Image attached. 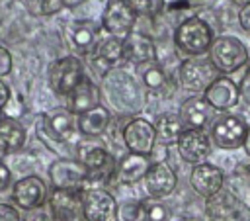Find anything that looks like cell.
Instances as JSON below:
<instances>
[{
	"label": "cell",
	"instance_id": "6da1fadb",
	"mask_svg": "<svg viewBox=\"0 0 250 221\" xmlns=\"http://www.w3.org/2000/svg\"><path fill=\"white\" fill-rule=\"evenodd\" d=\"M213 31L209 23L197 16L186 18L174 29V45L188 57H203L213 45Z\"/></svg>",
	"mask_w": 250,
	"mask_h": 221
},
{
	"label": "cell",
	"instance_id": "7a4b0ae2",
	"mask_svg": "<svg viewBox=\"0 0 250 221\" xmlns=\"http://www.w3.org/2000/svg\"><path fill=\"white\" fill-rule=\"evenodd\" d=\"M78 160L88 170V188H105L115 174V162L111 153L100 143H82L78 147Z\"/></svg>",
	"mask_w": 250,
	"mask_h": 221
},
{
	"label": "cell",
	"instance_id": "3957f363",
	"mask_svg": "<svg viewBox=\"0 0 250 221\" xmlns=\"http://www.w3.org/2000/svg\"><path fill=\"white\" fill-rule=\"evenodd\" d=\"M209 61L219 70V74H232L248 63V49L246 45L234 35H219L213 39L209 49Z\"/></svg>",
	"mask_w": 250,
	"mask_h": 221
},
{
	"label": "cell",
	"instance_id": "277c9868",
	"mask_svg": "<svg viewBox=\"0 0 250 221\" xmlns=\"http://www.w3.org/2000/svg\"><path fill=\"white\" fill-rule=\"evenodd\" d=\"M76 131V115L68 108H53L37 121V135L45 143H68Z\"/></svg>",
	"mask_w": 250,
	"mask_h": 221
},
{
	"label": "cell",
	"instance_id": "5b68a950",
	"mask_svg": "<svg viewBox=\"0 0 250 221\" xmlns=\"http://www.w3.org/2000/svg\"><path fill=\"white\" fill-rule=\"evenodd\" d=\"M248 125L240 115L230 111H221L211 123V141L225 151H234L244 145Z\"/></svg>",
	"mask_w": 250,
	"mask_h": 221
},
{
	"label": "cell",
	"instance_id": "8992f818",
	"mask_svg": "<svg viewBox=\"0 0 250 221\" xmlns=\"http://www.w3.org/2000/svg\"><path fill=\"white\" fill-rule=\"evenodd\" d=\"M49 182L53 190L84 192L88 188V170L78 158H57L49 166Z\"/></svg>",
	"mask_w": 250,
	"mask_h": 221
},
{
	"label": "cell",
	"instance_id": "52a82bcc",
	"mask_svg": "<svg viewBox=\"0 0 250 221\" xmlns=\"http://www.w3.org/2000/svg\"><path fill=\"white\" fill-rule=\"evenodd\" d=\"M84 76V65L74 55L61 57L49 66V86L57 96H68Z\"/></svg>",
	"mask_w": 250,
	"mask_h": 221
},
{
	"label": "cell",
	"instance_id": "ba28073f",
	"mask_svg": "<svg viewBox=\"0 0 250 221\" xmlns=\"http://www.w3.org/2000/svg\"><path fill=\"white\" fill-rule=\"evenodd\" d=\"M178 76L186 90L205 92L219 78V70L213 66L209 57L207 59L205 57H188L186 61L180 63Z\"/></svg>",
	"mask_w": 250,
	"mask_h": 221
},
{
	"label": "cell",
	"instance_id": "9c48e42d",
	"mask_svg": "<svg viewBox=\"0 0 250 221\" xmlns=\"http://www.w3.org/2000/svg\"><path fill=\"white\" fill-rule=\"evenodd\" d=\"M205 215L211 221H250V205L229 190L205 199Z\"/></svg>",
	"mask_w": 250,
	"mask_h": 221
},
{
	"label": "cell",
	"instance_id": "30bf717a",
	"mask_svg": "<svg viewBox=\"0 0 250 221\" xmlns=\"http://www.w3.org/2000/svg\"><path fill=\"white\" fill-rule=\"evenodd\" d=\"M137 22V14L133 12L129 0H107L105 8L102 12V29L117 39H125L129 33H133Z\"/></svg>",
	"mask_w": 250,
	"mask_h": 221
},
{
	"label": "cell",
	"instance_id": "8fae6325",
	"mask_svg": "<svg viewBox=\"0 0 250 221\" xmlns=\"http://www.w3.org/2000/svg\"><path fill=\"white\" fill-rule=\"evenodd\" d=\"M121 137L127 153L145 155V156H150L154 153L156 147L154 125L145 117H133L131 121H127L121 131Z\"/></svg>",
	"mask_w": 250,
	"mask_h": 221
},
{
	"label": "cell",
	"instance_id": "7c38bea8",
	"mask_svg": "<svg viewBox=\"0 0 250 221\" xmlns=\"http://www.w3.org/2000/svg\"><path fill=\"white\" fill-rule=\"evenodd\" d=\"M47 198V184L43 182V178L35 174L23 176L12 186V201L23 211L41 209Z\"/></svg>",
	"mask_w": 250,
	"mask_h": 221
},
{
	"label": "cell",
	"instance_id": "4fadbf2b",
	"mask_svg": "<svg viewBox=\"0 0 250 221\" xmlns=\"http://www.w3.org/2000/svg\"><path fill=\"white\" fill-rule=\"evenodd\" d=\"M84 221H115L117 201L105 188H90L82 192Z\"/></svg>",
	"mask_w": 250,
	"mask_h": 221
},
{
	"label": "cell",
	"instance_id": "5bb4252c",
	"mask_svg": "<svg viewBox=\"0 0 250 221\" xmlns=\"http://www.w3.org/2000/svg\"><path fill=\"white\" fill-rule=\"evenodd\" d=\"M53 221H82V192L53 190L47 198Z\"/></svg>",
	"mask_w": 250,
	"mask_h": 221
},
{
	"label": "cell",
	"instance_id": "9a60e30c",
	"mask_svg": "<svg viewBox=\"0 0 250 221\" xmlns=\"http://www.w3.org/2000/svg\"><path fill=\"white\" fill-rule=\"evenodd\" d=\"M176 147L186 162L197 166L207 162V156L211 153V137L203 129H184Z\"/></svg>",
	"mask_w": 250,
	"mask_h": 221
},
{
	"label": "cell",
	"instance_id": "2e32d148",
	"mask_svg": "<svg viewBox=\"0 0 250 221\" xmlns=\"http://www.w3.org/2000/svg\"><path fill=\"white\" fill-rule=\"evenodd\" d=\"M145 190L148 194V198H154V199H162L166 196H170L174 190H176V184H178V176L174 172V168L164 162V160H158V162H152L148 172L145 174Z\"/></svg>",
	"mask_w": 250,
	"mask_h": 221
},
{
	"label": "cell",
	"instance_id": "e0dca14e",
	"mask_svg": "<svg viewBox=\"0 0 250 221\" xmlns=\"http://www.w3.org/2000/svg\"><path fill=\"white\" fill-rule=\"evenodd\" d=\"M203 96L215 111H229L240 102L238 84L225 74H219V78L203 92Z\"/></svg>",
	"mask_w": 250,
	"mask_h": 221
},
{
	"label": "cell",
	"instance_id": "ac0fdd59",
	"mask_svg": "<svg viewBox=\"0 0 250 221\" xmlns=\"http://www.w3.org/2000/svg\"><path fill=\"white\" fill-rule=\"evenodd\" d=\"M223 182H225V174L215 164L203 162V164H197V166L191 168L189 184L195 190V194H199L205 199L215 196L217 192H221L223 190Z\"/></svg>",
	"mask_w": 250,
	"mask_h": 221
},
{
	"label": "cell",
	"instance_id": "d6986e66",
	"mask_svg": "<svg viewBox=\"0 0 250 221\" xmlns=\"http://www.w3.org/2000/svg\"><path fill=\"white\" fill-rule=\"evenodd\" d=\"M213 111L215 110L209 106L205 96L203 94H195V96H189L188 100L182 102L178 115H180V119H182L186 129H203L211 121Z\"/></svg>",
	"mask_w": 250,
	"mask_h": 221
},
{
	"label": "cell",
	"instance_id": "ffe728a7",
	"mask_svg": "<svg viewBox=\"0 0 250 221\" xmlns=\"http://www.w3.org/2000/svg\"><path fill=\"white\" fill-rule=\"evenodd\" d=\"M100 29L102 25L94 20H76L68 29V39L78 53L90 55L100 45Z\"/></svg>",
	"mask_w": 250,
	"mask_h": 221
},
{
	"label": "cell",
	"instance_id": "44dd1931",
	"mask_svg": "<svg viewBox=\"0 0 250 221\" xmlns=\"http://www.w3.org/2000/svg\"><path fill=\"white\" fill-rule=\"evenodd\" d=\"M123 59L137 66L152 63L156 61V45L148 35L133 31L123 39Z\"/></svg>",
	"mask_w": 250,
	"mask_h": 221
},
{
	"label": "cell",
	"instance_id": "7402d4cb",
	"mask_svg": "<svg viewBox=\"0 0 250 221\" xmlns=\"http://www.w3.org/2000/svg\"><path fill=\"white\" fill-rule=\"evenodd\" d=\"M66 98H68V106H66V108H68L74 115H80V113H86V111L98 108L102 96H100L98 84H94L92 78L84 76V78L80 80V84H78Z\"/></svg>",
	"mask_w": 250,
	"mask_h": 221
},
{
	"label": "cell",
	"instance_id": "603a6c76",
	"mask_svg": "<svg viewBox=\"0 0 250 221\" xmlns=\"http://www.w3.org/2000/svg\"><path fill=\"white\" fill-rule=\"evenodd\" d=\"M150 158L145 155H135V153H127L119 158L117 166H115V176L119 178L121 184H137L141 180H145V174L150 168Z\"/></svg>",
	"mask_w": 250,
	"mask_h": 221
},
{
	"label": "cell",
	"instance_id": "cb8c5ba5",
	"mask_svg": "<svg viewBox=\"0 0 250 221\" xmlns=\"http://www.w3.org/2000/svg\"><path fill=\"white\" fill-rule=\"evenodd\" d=\"M111 123V113L107 108H104L102 104L86 113L76 115V127L78 133H82L84 137H100L107 131Z\"/></svg>",
	"mask_w": 250,
	"mask_h": 221
},
{
	"label": "cell",
	"instance_id": "d4e9b609",
	"mask_svg": "<svg viewBox=\"0 0 250 221\" xmlns=\"http://www.w3.org/2000/svg\"><path fill=\"white\" fill-rule=\"evenodd\" d=\"M154 133H156V143L160 145H176L180 135L184 133V123L178 113H160L154 119Z\"/></svg>",
	"mask_w": 250,
	"mask_h": 221
},
{
	"label": "cell",
	"instance_id": "484cf974",
	"mask_svg": "<svg viewBox=\"0 0 250 221\" xmlns=\"http://www.w3.org/2000/svg\"><path fill=\"white\" fill-rule=\"evenodd\" d=\"M25 139H27L25 127L18 119L6 115L0 117V145L4 147L6 153L20 151L25 145Z\"/></svg>",
	"mask_w": 250,
	"mask_h": 221
},
{
	"label": "cell",
	"instance_id": "4316f807",
	"mask_svg": "<svg viewBox=\"0 0 250 221\" xmlns=\"http://www.w3.org/2000/svg\"><path fill=\"white\" fill-rule=\"evenodd\" d=\"M121 59H123V39H117L111 35L102 39L94 51V61L104 65L105 68H109L111 65H115Z\"/></svg>",
	"mask_w": 250,
	"mask_h": 221
},
{
	"label": "cell",
	"instance_id": "83f0119b",
	"mask_svg": "<svg viewBox=\"0 0 250 221\" xmlns=\"http://www.w3.org/2000/svg\"><path fill=\"white\" fill-rule=\"evenodd\" d=\"M139 72H141L143 84L148 90H160V88H164V84H166V72H164V68H162V65L158 61L141 65L139 66Z\"/></svg>",
	"mask_w": 250,
	"mask_h": 221
},
{
	"label": "cell",
	"instance_id": "f1b7e54d",
	"mask_svg": "<svg viewBox=\"0 0 250 221\" xmlns=\"http://www.w3.org/2000/svg\"><path fill=\"white\" fill-rule=\"evenodd\" d=\"M23 2H25L27 12L31 16H37V18L59 14L64 8L62 0H23Z\"/></svg>",
	"mask_w": 250,
	"mask_h": 221
},
{
	"label": "cell",
	"instance_id": "f546056e",
	"mask_svg": "<svg viewBox=\"0 0 250 221\" xmlns=\"http://www.w3.org/2000/svg\"><path fill=\"white\" fill-rule=\"evenodd\" d=\"M141 205H143V221H168L170 217L168 207L160 199L146 198L141 201Z\"/></svg>",
	"mask_w": 250,
	"mask_h": 221
},
{
	"label": "cell",
	"instance_id": "4dcf8cb0",
	"mask_svg": "<svg viewBox=\"0 0 250 221\" xmlns=\"http://www.w3.org/2000/svg\"><path fill=\"white\" fill-rule=\"evenodd\" d=\"M115 221H143V205L141 201H123L117 203V217Z\"/></svg>",
	"mask_w": 250,
	"mask_h": 221
},
{
	"label": "cell",
	"instance_id": "1f68e13d",
	"mask_svg": "<svg viewBox=\"0 0 250 221\" xmlns=\"http://www.w3.org/2000/svg\"><path fill=\"white\" fill-rule=\"evenodd\" d=\"M129 4L137 16L145 18H154L164 8V0H129Z\"/></svg>",
	"mask_w": 250,
	"mask_h": 221
},
{
	"label": "cell",
	"instance_id": "d6a6232c",
	"mask_svg": "<svg viewBox=\"0 0 250 221\" xmlns=\"http://www.w3.org/2000/svg\"><path fill=\"white\" fill-rule=\"evenodd\" d=\"M238 92H240V100L246 104V106H250V68L244 72V76L240 78V82H238Z\"/></svg>",
	"mask_w": 250,
	"mask_h": 221
},
{
	"label": "cell",
	"instance_id": "836d02e7",
	"mask_svg": "<svg viewBox=\"0 0 250 221\" xmlns=\"http://www.w3.org/2000/svg\"><path fill=\"white\" fill-rule=\"evenodd\" d=\"M0 221H21V215L14 205L0 203Z\"/></svg>",
	"mask_w": 250,
	"mask_h": 221
},
{
	"label": "cell",
	"instance_id": "e575fe53",
	"mask_svg": "<svg viewBox=\"0 0 250 221\" xmlns=\"http://www.w3.org/2000/svg\"><path fill=\"white\" fill-rule=\"evenodd\" d=\"M10 70H12V53L0 45V78L10 74Z\"/></svg>",
	"mask_w": 250,
	"mask_h": 221
},
{
	"label": "cell",
	"instance_id": "d590c367",
	"mask_svg": "<svg viewBox=\"0 0 250 221\" xmlns=\"http://www.w3.org/2000/svg\"><path fill=\"white\" fill-rule=\"evenodd\" d=\"M238 23L246 33H250V4L238 10Z\"/></svg>",
	"mask_w": 250,
	"mask_h": 221
},
{
	"label": "cell",
	"instance_id": "8d00e7d4",
	"mask_svg": "<svg viewBox=\"0 0 250 221\" xmlns=\"http://www.w3.org/2000/svg\"><path fill=\"white\" fill-rule=\"evenodd\" d=\"M12 100V92H10V86L0 78V111L10 104Z\"/></svg>",
	"mask_w": 250,
	"mask_h": 221
},
{
	"label": "cell",
	"instance_id": "74e56055",
	"mask_svg": "<svg viewBox=\"0 0 250 221\" xmlns=\"http://www.w3.org/2000/svg\"><path fill=\"white\" fill-rule=\"evenodd\" d=\"M10 180H12L10 168H8L4 162H0V192H4V190L10 186Z\"/></svg>",
	"mask_w": 250,
	"mask_h": 221
},
{
	"label": "cell",
	"instance_id": "f35d334b",
	"mask_svg": "<svg viewBox=\"0 0 250 221\" xmlns=\"http://www.w3.org/2000/svg\"><path fill=\"white\" fill-rule=\"evenodd\" d=\"M244 151H246V155L250 156V125H248V131H246V139H244Z\"/></svg>",
	"mask_w": 250,
	"mask_h": 221
},
{
	"label": "cell",
	"instance_id": "ab89813d",
	"mask_svg": "<svg viewBox=\"0 0 250 221\" xmlns=\"http://www.w3.org/2000/svg\"><path fill=\"white\" fill-rule=\"evenodd\" d=\"M84 0H62V4L64 6H68V8H74V6H78V4H82Z\"/></svg>",
	"mask_w": 250,
	"mask_h": 221
},
{
	"label": "cell",
	"instance_id": "60d3db41",
	"mask_svg": "<svg viewBox=\"0 0 250 221\" xmlns=\"http://www.w3.org/2000/svg\"><path fill=\"white\" fill-rule=\"evenodd\" d=\"M230 2H232V4H236V6H240V8L250 4V0H230Z\"/></svg>",
	"mask_w": 250,
	"mask_h": 221
},
{
	"label": "cell",
	"instance_id": "b9f144b4",
	"mask_svg": "<svg viewBox=\"0 0 250 221\" xmlns=\"http://www.w3.org/2000/svg\"><path fill=\"white\" fill-rule=\"evenodd\" d=\"M6 155H8V153H6V151H4V147H2V145H0V162H2V158H4V156H6Z\"/></svg>",
	"mask_w": 250,
	"mask_h": 221
},
{
	"label": "cell",
	"instance_id": "7bdbcfd3",
	"mask_svg": "<svg viewBox=\"0 0 250 221\" xmlns=\"http://www.w3.org/2000/svg\"><path fill=\"white\" fill-rule=\"evenodd\" d=\"M182 221H193V219H182Z\"/></svg>",
	"mask_w": 250,
	"mask_h": 221
}]
</instances>
